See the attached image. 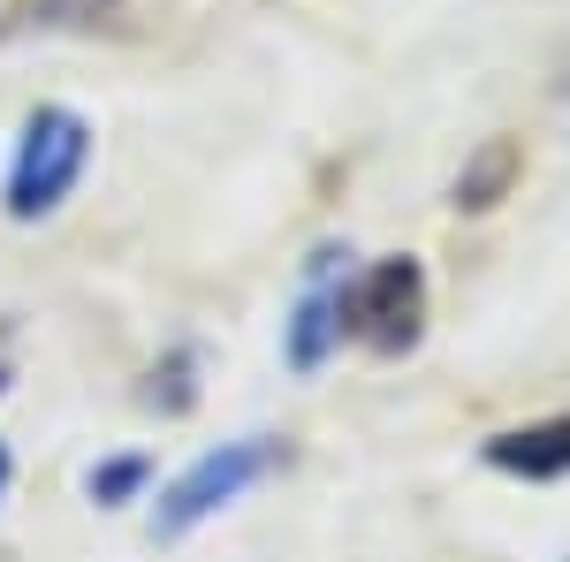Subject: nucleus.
Returning a JSON list of instances; mask_svg holds the SVG:
<instances>
[{
  "label": "nucleus",
  "mask_w": 570,
  "mask_h": 562,
  "mask_svg": "<svg viewBox=\"0 0 570 562\" xmlns=\"http://www.w3.org/2000/svg\"><path fill=\"white\" fill-rule=\"evenodd\" d=\"M91 160V122L77 107H39L23 137H16V160H8V220H46Z\"/></svg>",
  "instance_id": "obj_1"
},
{
  "label": "nucleus",
  "mask_w": 570,
  "mask_h": 562,
  "mask_svg": "<svg viewBox=\"0 0 570 562\" xmlns=\"http://www.w3.org/2000/svg\"><path fill=\"white\" fill-rule=\"evenodd\" d=\"M274 441L266 433H244V441H220L206 448L190 472H176L160 486V502H153V540H183V532H198L206 517H220L236 494H252L266 472H274Z\"/></svg>",
  "instance_id": "obj_2"
},
{
  "label": "nucleus",
  "mask_w": 570,
  "mask_h": 562,
  "mask_svg": "<svg viewBox=\"0 0 570 562\" xmlns=\"http://www.w3.org/2000/svg\"><path fill=\"white\" fill-rule=\"evenodd\" d=\"M343 335L373 357H403L426 335V266L395 252V259H373L357 282H343Z\"/></svg>",
  "instance_id": "obj_3"
},
{
  "label": "nucleus",
  "mask_w": 570,
  "mask_h": 562,
  "mask_svg": "<svg viewBox=\"0 0 570 562\" xmlns=\"http://www.w3.org/2000/svg\"><path fill=\"white\" fill-rule=\"evenodd\" d=\"M502 479H525V486H548V479H570V418H532V426L487 433L480 448Z\"/></svg>",
  "instance_id": "obj_4"
},
{
  "label": "nucleus",
  "mask_w": 570,
  "mask_h": 562,
  "mask_svg": "<svg viewBox=\"0 0 570 562\" xmlns=\"http://www.w3.org/2000/svg\"><path fill=\"white\" fill-rule=\"evenodd\" d=\"M335 343H343V289H305V297H297V312H289L282 357H289L297 373H320Z\"/></svg>",
  "instance_id": "obj_5"
},
{
  "label": "nucleus",
  "mask_w": 570,
  "mask_h": 562,
  "mask_svg": "<svg viewBox=\"0 0 570 562\" xmlns=\"http://www.w3.org/2000/svg\"><path fill=\"white\" fill-rule=\"evenodd\" d=\"M518 168H525V160H518V145H510V137H487L480 152L464 160L449 206H456V214H487V206H502V198H510V183H518Z\"/></svg>",
  "instance_id": "obj_6"
},
{
  "label": "nucleus",
  "mask_w": 570,
  "mask_h": 562,
  "mask_svg": "<svg viewBox=\"0 0 570 562\" xmlns=\"http://www.w3.org/2000/svg\"><path fill=\"white\" fill-rule=\"evenodd\" d=\"M145 479H153V464H145V456H115V464H99L85 486H91V502H99V510H122V502H137V494H145Z\"/></svg>",
  "instance_id": "obj_7"
},
{
  "label": "nucleus",
  "mask_w": 570,
  "mask_h": 562,
  "mask_svg": "<svg viewBox=\"0 0 570 562\" xmlns=\"http://www.w3.org/2000/svg\"><path fill=\"white\" fill-rule=\"evenodd\" d=\"M8 479H16V464H8V441H0V494H8Z\"/></svg>",
  "instance_id": "obj_8"
}]
</instances>
